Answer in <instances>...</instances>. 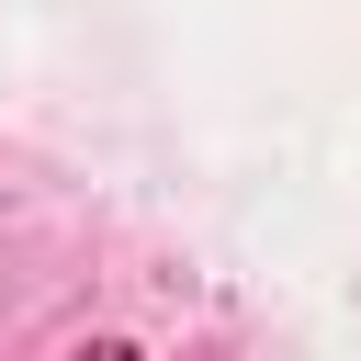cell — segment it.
Returning a JSON list of instances; mask_svg holds the SVG:
<instances>
[{
    "instance_id": "obj_1",
    "label": "cell",
    "mask_w": 361,
    "mask_h": 361,
    "mask_svg": "<svg viewBox=\"0 0 361 361\" xmlns=\"http://www.w3.org/2000/svg\"><path fill=\"white\" fill-rule=\"evenodd\" d=\"M68 361H135V350H124V338H90V350H68Z\"/></svg>"
}]
</instances>
